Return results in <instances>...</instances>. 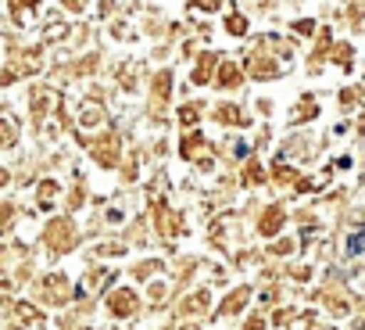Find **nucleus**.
<instances>
[{"instance_id":"nucleus-1","label":"nucleus","mask_w":365,"mask_h":330,"mask_svg":"<svg viewBox=\"0 0 365 330\" xmlns=\"http://www.w3.org/2000/svg\"><path fill=\"white\" fill-rule=\"evenodd\" d=\"M361 248H365V234L358 230V234H351V241H347V251H351V255H358Z\"/></svg>"}]
</instances>
